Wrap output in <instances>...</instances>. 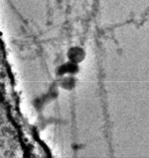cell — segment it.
<instances>
[{
  "mask_svg": "<svg viewBox=\"0 0 149 158\" xmlns=\"http://www.w3.org/2000/svg\"><path fill=\"white\" fill-rule=\"evenodd\" d=\"M83 52L80 49H74L71 51L70 53V58L74 60V61H77L81 59V56L83 55Z\"/></svg>",
  "mask_w": 149,
  "mask_h": 158,
  "instance_id": "1",
  "label": "cell"
}]
</instances>
